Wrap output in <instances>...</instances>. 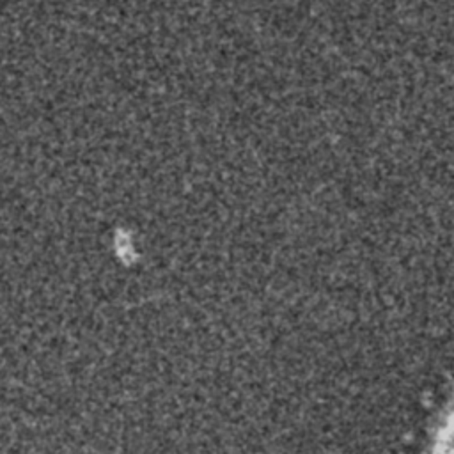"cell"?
<instances>
[{"instance_id": "cell-1", "label": "cell", "mask_w": 454, "mask_h": 454, "mask_svg": "<svg viewBox=\"0 0 454 454\" xmlns=\"http://www.w3.org/2000/svg\"><path fill=\"white\" fill-rule=\"evenodd\" d=\"M431 454H454V406L438 424Z\"/></svg>"}]
</instances>
